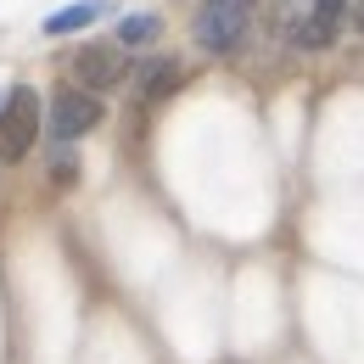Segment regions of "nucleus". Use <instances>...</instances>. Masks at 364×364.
<instances>
[{
    "label": "nucleus",
    "mask_w": 364,
    "mask_h": 364,
    "mask_svg": "<svg viewBox=\"0 0 364 364\" xmlns=\"http://www.w3.org/2000/svg\"><path fill=\"white\" fill-rule=\"evenodd\" d=\"M40 140V95L28 85H17L11 101L0 107V163H23Z\"/></svg>",
    "instance_id": "nucleus-2"
},
{
    "label": "nucleus",
    "mask_w": 364,
    "mask_h": 364,
    "mask_svg": "<svg viewBox=\"0 0 364 364\" xmlns=\"http://www.w3.org/2000/svg\"><path fill=\"white\" fill-rule=\"evenodd\" d=\"M336 28H342V0H314L309 11H297V17L286 23L291 46H303V50H325L336 40Z\"/></svg>",
    "instance_id": "nucleus-4"
},
{
    "label": "nucleus",
    "mask_w": 364,
    "mask_h": 364,
    "mask_svg": "<svg viewBox=\"0 0 364 364\" xmlns=\"http://www.w3.org/2000/svg\"><path fill=\"white\" fill-rule=\"evenodd\" d=\"M101 11H107L101 0H90V6H68V11L46 17V34H73V28H90V23L101 17Z\"/></svg>",
    "instance_id": "nucleus-6"
},
{
    "label": "nucleus",
    "mask_w": 364,
    "mask_h": 364,
    "mask_svg": "<svg viewBox=\"0 0 364 364\" xmlns=\"http://www.w3.org/2000/svg\"><path fill=\"white\" fill-rule=\"evenodd\" d=\"M101 124V101L90 90H56L50 95V129L62 140H79Z\"/></svg>",
    "instance_id": "nucleus-3"
},
{
    "label": "nucleus",
    "mask_w": 364,
    "mask_h": 364,
    "mask_svg": "<svg viewBox=\"0 0 364 364\" xmlns=\"http://www.w3.org/2000/svg\"><path fill=\"white\" fill-rule=\"evenodd\" d=\"M353 17H359V28H364V0H359V11H353Z\"/></svg>",
    "instance_id": "nucleus-9"
},
{
    "label": "nucleus",
    "mask_w": 364,
    "mask_h": 364,
    "mask_svg": "<svg viewBox=\"0 0 364 364\" xmlns=\"http://www.w3.org/2000/svg\"><path fill=\"white\" fill-rule=\"evenodd\" d=\"M124 50L112 46H85L79 56H73V79L79 85H90V90H107V85H124Z\"/></svg>",
    "instance_id": "nucleus-5"
},
{
    "label": "nucleus",
    "mask_w": 364,
    "mask_h": 364,
    "mask_svg": "<svg viewBox=\"0 0 364 364\" xmlns=\"http://www.w3.org/2000/svg\"><path fill=\"white\" fill-rule=\"evenodd\" d=\"M247 23H252V0H202L191 34L202 50H235L247 40Z\"/></svg>",
    "instance_id": "nucleus-1"
},
{
    "label": "nucleus",
    "mask_w": 364,
    "mask_h": 364,
    "mask_svg": "<svg viewBox=\"0 0 364 364\" xmlns=\"http://www.w3.org/2000/svg\"><path fill=\"white\" fill-rule=\"evenodd\" d=\"M157 28H163V23H157L151 11H140V17H124V23H118V40H124V50H140V46L157 40Z\"/></svg>",
    "instance_id": "nucleus-7"
},
{
    "label": "nucleus",
    "mask_w": 364,
    "mask_h": 364,
    "mask_svg": "<svg viewBox=\"0 0 364 364\" xmlns=\"http://www.w3.org/2000/svg\"><path fill=\"white\" fill-rule=\"evenodd\" d=\"M180 85V62H151L146 68V95H168Z\"/></svg>",
    "instance_id": "nucleus-8"
}]
</instances>
